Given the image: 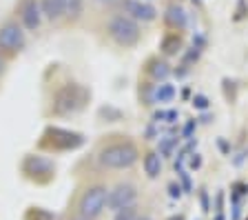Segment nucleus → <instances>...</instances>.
Masks as SVG:
<instances>
[{"instance_id": "obj_1", "label": "nucleus", "mask_w": 248, "mask_h": 220, "mask_svg": "<svg viewBox=\"0 0 248 220\" xmlns=\"http://www.w3.org/2000/svg\"><path fill=\"white\" fill-rule=\"evenodd\" d=\"M140 152L131 140H118L104 145L98 153V160L107 169H129L138 163Z\"/></svg>"}, {"instance_id": "obj_2", "label": "nucleus", "mask_w": 248, "mask_h": 220, "mask_svg": "<svg viewBox=\"0 0 248 220\" xmlns=\"http://www.w3.org/2000/svg\"><path fill=\"white\" fill-rule=\"evenodd\" d=\"M89 89L78 83H67L62 85L60 89L53 94V114L58 116H69L76 111L84 109V105L89 102Z\"/></svg>"}, {"instance_id": "obj_3", "label": "nucleus", "mask_w": 248, "mask_h": 220, "mask_svg": "<svg viewBox=\"0 0 248 220\" xmlns=\"http://www.w3.org/2000/svg\"><path fill=\"white\" fill-rule=\"evenodd\" d=\"M82 145H84L82 134L64 129V127H56V125L46 127L40 140V147L51 149V152H73V149H80Z\"/></svg>"}, {"instance_id": "obj_4", "label": "nucleus", "mask_w": 248, "mask_h": 220, "mask_svg": "<svg viewBox=\"0 0 248 220\" xmlns=\"http://www.w3.org/2000/svg\"><path fill=\"white\" fill-rule=\"evenodd\" d=\"M107 32L120 47H135L140 42V38H142L140 22H135L133 18L124 16V14H118V16H113L108 20Z\"/></svg>"}, {"instance_id": "obj_5", "label": "nucleus", "mask_w": 248, "mask_h": 220, "mask_svg": "<svg viewBox=\"0 0 248 220\" xmlns=\"http://www.w3.org/2000/svg\"><path fill=\"white\" fill-rule=\"evenodd\" d=\"M22 173L33 183L46 185L56 176V163L51 158L40 156V153H27L25 160H22Z\"/></svg>"}, {"instance_id": "obj_6", "label": "nucleus", "mask_w": 248, "mask_h": 220, "mask_svg": "<svg viewBox=\"0 0 248 220\" xmlns=\"http://www.w3.org/2000/svg\"><path fill=\"white\" fill-rule=\"evenodd\" d=\"M107 198H108V189L104 185H93L80 198V211L78 214L87 216V218H98L104 209H107Z\"/></svg>"}, {"instance_id": "obj_7", "label": "nucleus", "mask_w": 248, "mask_h": 220, "mask_svg": "<svg viewBox=\"0 0 248 220\" xmlns=\"http://www.w3.org/2000/svg\"><path fill=\"white\" fill-rule=\"evenodd\" d=\"M135 200H138V189L131 183H120L118 187H113L108 191L107 198V209L111 211H122L126 207H133Z\"/></svg>"}, {"instance_id": "obj_8", "label": "nucleus", "mask_w": 248, "mask_h": 220, "mask_svg": "<svg viewBox=\"0 0 248 220\" xmlns=\"http://www.w3.org/2000/svg\"><path fill=\"white\" fill-rule=\"evenodd\" d=\"M25 47V32L20 25L7 22L0 27V49L5 51H20Z\"/></svg>"}, {"instance_id": "obj_9", "label": "nucleus", "mask_w": 248, "mask_h": 220, "mask_svg": "<svg viewBox=\"0 0 248 220\" xmlns=\"http://www.w3.org/2000/svg\"><path fill=\"white\" fill-rule=\"evenodd\" d=\"M124 16L133 18L135 22H151L157 18V9L144 0H124Z\"/></svg>"}, {"instance_id": "obj_10", "label": "nucleus", "mask_w": 248, "mask_h": 220, "mask_svg": "<svg viewBox=\"0 0 248 220\" xmlns=\"http://www.w3.org/2000/svg\"><path fill=\"white\" fill-rule=\"evenodd\" d=\"M20 20L22 27L29 32H36L40 27L42 20V11H40V2L38 0H22L20 2Z\"/></svg>"}, {"instance_id": "obj_11", "label": "nucleus", "mask_w": 248, "mask_h": 220, "mask_svg": "<svg viewBox=\"0 0 248 220\" xmlns=\"http://www.w3.org/2000/svg\"><path fill=\"white\" fill-rule=\"evenodd\" d=\"M58 7H60V14L64 18H71V20H76V18H80V14H82L84 9V0H56Z\"/></svg>"}, {"instance_id": "obj_12", "label": "nucleus", "mask_w": 248, "mask_h": 220, "mask_svg": "<svg viewBox=\"0 0 248 220\" xmlns=\"http://www.w3.org/2000/svg\"><path fill=\"white\" fill-rule=\"evenodd\" d=\"M142 165H144V173L149 176V178H157L162 173V158L157 152H149L144 156V160H142Z\"/></svg>"}, {"instance_id": "obj_13", "label": "nucleus", "mask_w": 248, "mask_h": 220, "mask_svg": "<svg viewBox=\"0 0 248 220\" xmlns=\"http://www.w3.org/2000/svg\"><path fill=\"white\" fill-rule=\"evenodd\" d=\"M166 22L170 27H177V29H184L186 27V11L180 5H170L166 9Z\"/></svg>"}, {"instance_id": "obj_14", "label": "nucleus", "mask_w": 248, "mask_h": 220, "mask_svg": "<svg viewBox=\"0 0 248 220\" xmlns=\"http://www.w3.org/2000/svg\"><path fill=\"white\" fill-rule=\"evenodd\" d=\"M155 102H170V100L175 98V87L169 83H162L155 87Z\"/></svg>"}, {"instance_id": "obj_15", "label": "nucleus", "mask_w": 248, "mask_h": 220, "mask_svg": "<svg viewBox=\"0 0 248 220\" xmlns=\"http://www.w3.org/2000/svg\"><path fill=\"white\" fill-rule=\"evenodd\" d=\"M40 11H42V16L49 18V20H58V18H62L60 7H58L56 0H40Z\"/></svg>"}, {"instance_id": "obj_16", "label": "nucleus", "mask_w": 248, "mask_h": 220, "mask_svg": "<svg viewBox=\"0 0 248 220\" xmlns=\"http://www.w3.org/2000/svg\"><path fill=\"white\" fill-rule=\"evenodd\" d=\"M25 220H56V216L49 209H42V207H31L25 214Z\"/></svg>"}, {"instance_id": "obj_17", "label": "nucleus", "mask_w": 248, "mask_h": 220, "mask_svg": "<svg viewBox=\"0 0 248 220\" xmlns=\"http://www.w3.org/2000/svg\"><path fill=\"white\" fill-rule=\"evenodd\" d=\"M180 36L177 34H169V36L162 40V49H164V53H175L177 49H180Z\"/></svg>"}, {"instance_id": "obj_18", "label": "nucleus", "mask_w": 248, "mask_h": 220, "mask_svg": "<svg viewBox=\"0 0 248 220\" xmlns=\"http://www.w3.org/2000/svg\"><path fill=\"white\" fill-rule=\"evenodd\" d=\"M151 73H153V78H157V80H164L166 76L170 73V69H169V65L166 63H153V67H151Z\"/></svg>"}, {"instance_id": "obj_19", "label": "nucleus", "mask_w": 248, "mask_h": 220, "mask_svg": "<svg viewBox=\"0 0 248 220\" xmlns=\"http://www.w3.org/2000/svg\"><path fill=\"white\" fill-rule=\"evenodd\" d=\"M138 211H135V207H126V209L122 211H115V218L113 220H138Z\"/></svg>"}, {"instance_id": "obj_20", "label": "nucleus", "mask_w": 248, "mask_h": 220, "mask_svg": "<svg viewBox=\"0 0 248 220\" xmlns=\"http://www.w3.org/2000/svg\"><path fill=\"white\" fill-rule=\"evenodd\" d=\"M195 105L197 107H206V98H204V96H197V98H195Z\"/></svg>"}, {"instance_id": "obj_21", "label": "nucleus", "mask_w": 248, "mask_h": 220, "mask_svg": "<svg viewBox=\"0 0 248 220\" xmlns=\"http://www.w3.org/2000/svg\"><path fill=\"white\" fill-rule=\"evenodd\" d=\"M170 196H173V198H180V187H175V185H170Z\"/></svg>"}, {"instance_id": "obj_22", "label": "nucleus", "mask_w": 248, "mask_h": 220, "mask_svg": "<svg viewBox=\"0 0 248 220\" xmlns=\"http://www.w3.org/2000/svg\"><path fill=\"white\" fill-rule=\"evenodd\" d=\"M71 220H93V218H87V216H82V214H78V216H73Z\"/></svg>"}, {"instance_id": "obj_23", "label": "nucleus", "mask_w": 248, "mask_h": 220, "mask_svg": "<svg viewBox=\"0 0 248 220\" xmlns=\"http://www.w3.org/2000/svg\"><path fill=\"white\" fill-rule=\"evenodd\" d=\"M169 220H184V216H182V214H177V216H170Z\"/></svg>"}, {"instance_id": "obj_24", "label": "nucleus", "mask_w": 248, "mask_h": 220, "mask_svg": "<svg viewBox=\"0 0 248 220\" xmlns=\"http://www.w3.org/2000/svg\"><path fill=\"white\" fill-rule=\"evenodd\" d=\"M5 71V60H2V58H0V73Z\"/></svg>"}, {"instance_id": "obj_25", "label": "nucleus", "mask_w": 248, "mask_h": 220, "mask_svg": "<svg viewBox=\"0 0 248 220\" xmlns=\"http://www.w3.org/2000/svg\"><path fill=\"white\" fill-rule=\"evenodd\" d=\"M138 220H151V218H146V216H144V218H138Z\"/></svg>"}]
</instances>
